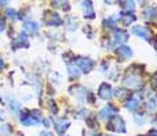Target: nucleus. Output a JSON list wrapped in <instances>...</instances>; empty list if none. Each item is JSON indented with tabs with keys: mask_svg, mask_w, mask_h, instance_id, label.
Returning a JSON list of instances; mask_svg holds the SVG:
<instances>
[{
	"mask_svg": "<svg viewBox=\"0 0 157 136\" xmlns=\"http://www.w3.org/2000/svg\"><path fill=\"white\" fill-rule=\"evenodd\" d=\"M40 120H41V116L37 110H33L30 113H25L21 116V123H22V125H26V127L36 125L37 123H40Z\"/></svg>",
	"mask_w": 157,
	"mask_h": 136,
	"instance_id": "obj_2",
	"label": "nucleus"
},
{
	"mask_svg": "<svg viewBox=\"0 0 157 136\" xmlns=\"http://www.w3.org/2000/svg\"><path fill=\"white\" fill-rule=\"evenodd\" d=\"M137 19L135 18V15H132V14H128V13H126V14H122L120 15V20H122V23L124 26H128V25H131L134 20Z\"/></svg>",
	"mask_w": 157,
	"mask_h": 136,
	"instance_id": "obj_16",
	"label": "nucleus"
},
{
	"mask_svg": "<svg viewBox=\"0 0 157 136\" xmlns=\"http://www.w3.org/2000/svg\"><path fill=\"white\" fill-rule=\"evenodd\" d=\"M52 6L55 8H63V10L67 11L68 8V0H52Z\"/></svg>",
	"mask_w": 157,
	"mask_h": 136,
	"instance_id": "obj_19",
	"label": "nucleus"
},
{
	"mask_svg": "<svg viewBox=\"0 0 157 136\" xmlns=\"http://www.w3.org/2000/svg\"><path fill=\"white\" fill-rule=\"evenodd\" d=\"M44 23L47 26H60L62 25V18L59 17L57 13H53V11H47L44 14Z\"/></svg>",
	"mask_w": 157,
	"mask_h": 136,
	"instance_id": "obj_3",
	"label": "nucleus"
},
{
	"mask_svg": "<svg viewBox=\"0 0 157 136\" xmlns=\"http://www.w3.org/2000/svg\"><path fill=\"white\" fill-rule=\"evenodd\" d=\"M147 136H157V129H150L147 132Z\"/></svg>",
	"mask_w": 157,
	"mask_h": 136,
	"instance_id": "obj_28",
	"label": "nucleus"
},
{
	"mask_svg": "<svg viewBox=\"0 0 157 136\" xmlns=\"http://www.w3.org/2000/svg\"><path fill=\"white\" fill-rule=\"evenodd\" d=\"M4 27H6V22H4V19L0 17V31H3V30H4Z\"/></svg>",
	"mask_w": 157,
	"mask_h": 136,
	"instance_id": "obj_27",
	"label": "nucleus"
},
{
	"mask_svg": "<svg viewBox=\"0 0 157 136\" xmlns=\"http://www.w3.org/2000/svg\"><path fill=\"white\" fill-rule=\"evenodd\" d=\"M117 19H119V18H116V15H112V17L104 19V26L108 27V29H113L115 25H116V20Z\"/></svg>",
	"mask_w": 157,
	"mask_h": 136,
	"instance_id": "obj_20",
	"label": "nucleus"
},
{
	"mask_svg": "<svg viewBox=\"0 0 157 136\" xmlns=\"http://www.w3.org/2000/svg\"><path fill=\"white\" fill-rule=\"evenodd\" d=\"M68 127H70V121L66 119H62V120H57V121L55 123V129L57 134H64L66 131L68 129Z\"/></svg>",
	"mask_w": 157,
	"mask_h": 136,
	"instance_id": "obj_13",
	"label": "nucleus"
},
{
	"mask_svg": "<svg viewBox=\"0 0 157 136\" xmlns=\"http://www.w3.org/2000/svg\"><path fill=\"white\" fill-rule=\"evenodd\" d=\"M116 109H115L112 105H107L105 108H102L101 110H100V113H98V117L102 120H108V119H111L112 116H115L116 114Z\"/></svg>",
	"mask_w": 157,
	"mask_h": 136,
	"instance_id": "obj_10",
	"label": "nucleus"
},
{
	"mask_svg": "<svg viewBox=\"0 0 157 136\" xmlns=\"http://www.w3.org/2000/svg\"><path fill=\"white\" fill-rule=\"evenodd\" d=\"M68 72H70V75H71L72 78H78L81 74H82L77 65H68Z\"/></svg>",
	"mask_w": 157,
	"mask_h": 136,
	"instance_id": "obj_21",
	"label": "nucleus"
},
{
	"mask_svg": "<svg viewBox=\"0 0 157 136\" xmlns=\"http://www.w3.org/2000/svg\"><path fill=\"white\" fill-rule=\"evenodd\" d=\"M44 124H45V127H51V125H49V124H51L49 120H44Z\"/></svg>",
	"mask_w": 157,
	"mask_h": 136,
	"instance_id": "obj_31",
	"label": "nucleus"
},
{
	"mask_svg": "<svg viewBox=\"0 0 157 136\" xmlns=\"http://www.w3.org/2000/svg\"><path fill=\"white\" fill-rule=\"evenodd\" d=\"M48 106H49V109H52V112H53V113H56V112H57V108L55 106V102H52V101H51Z\"/></svg>",
	"mask_w": 157,
	"mask_h": 136,
	"instance_id": "obj_26",
	"label": "nucleus"
},
{
	"mask_svg": "<svg viewBox=\"0 0 157 136\" xmlns=\"http://www.w3.org/2000/svg\"><path fill=\"white\" fill-rule=\"evenodd\" d=\"M108 129L116 132V134H123V132H126L124 120H123L120 116H116V114H115V116L111 117L109 123H108Z\"/></svg>",
	"mask_w": 157,
	"mask_h": 136,
	"instance_id": "obj_1",
	"label": "nucleus"
},
{
	"mask_svg": "<svg viewBox=\"0 0 157 136\" xmlns=\"http://www.w3.org/2000/svg\"><path fill=\"white\" fill-rule=\"evenodd\" d=\"M135 123L138 124V125H142V123H144V117H142V114H140V116H138V114H135Z\"/></svg>",
	"mask_w": 157,
	"mask_h": 136,
	"instance_id": "obj_25",
	"label": "nucleus"
},
{
	"mask_svg": "<svg viewBox=\"0 0 157 136\" xmlns=\"http://www.w3.org/2000/svg\"><path fill=\"white\" fill-rule=\"evenodd\" d=\"M132 33H134L135 35H138V37L144 38L145 41H150L152 38H150V31L146 29V27L144 26H134L132 27Z\"/></svg>",
	"mask_w": 157,
	"mask_h": 136,
	"instance_id": "obj_9",
	"label": "nucleus"
},
{
	"mask_svg": "<svg viewBox=\"0 0 157 136\" xmlns=\"http://www.w3.org/2000/svg\"><path fill=\"white\" fill-rule=\"evenodd\" d=\"M128 40V33L122 29H115L113 30V42L115 44H122V42Z\"/></svg>",
	"mask_w": 157,
	"mask_h": 136,
	"instance_id": "obj_11",
	"label": "nucleus"
},
{
	"mask_svg": "<svg viewBox=\"0 0 157 136\" xmlns=\"http://www.w3.org/2000/svg\"><path fill=\"white\" fill-rule=\"evenodd\" d=\"M98 94H100V97L102 99L109 101V99L113 97V90H112V87H111L108 83H102L100 86V90H98Z\"/></svg>",
	"mask_w": 157,
	"mask_h": 136,
	"instance_id": "obj_8",
	"label": "nucleus"
},
{
	"mask_svg": "<svg viewBox=\"0 0 157 136\" xmlns=\"http://www.w3.org/2000/svg\"><path fill=\"white\" fill-rule=\"evenodd\" d=\"M137 2H138V4H144L145 0H137Z\"/></svg>",
	"mask_w": 157,
	"mask_h": 136,
	"instance_id": "obj_33",
	"label": "nucleus"
},
{
	"mask_svg": "<svg viewBox=\"0 0 157 136\" xmlns=\"http://www.w3.org/2000/svg\"><path fill=\"white\" fill-rule=\"evenodd\" d=\"M23 31H25L26 34H36V33L38 31V25L36 22H32V20L25 22L23 23Z\"/></svg>",
	"mask_w": 157,
	"mask_h": 136,
	"instance_id": "obj_14",
	"label": "nucleus"
},
{
	"mask_svg": "<svg viewBox=\"0 0 157 136\" xmlns=\"http://www.w3.org/2000/svg\"><path fill=\"white\" fill-rule=\"evenodd\" d=\"M142 84V79L141 76H138L137 74H128L124 78V86L130 87V89H138Z\"/></svg>",
	"mask_w": 157,
	"mask_h": 136,
	"instance_id": "obj_5",
	"label": "nucleus"
},
{
	"mask_svg": "<svg viewBox=\"0 0 157 136\" xmlns=\"http://www.w3.org/2000/svg\"><path fill=\"white\" fill-rule=\"evenodd\" d=\"M81 8L83 10V14H85L86 19H93L96 17V13L93 10V3L92 0H81Z\"/></svg>",
	"mask_w": 157,
	"mask_h": 136,
	"instance_id": "obj_6",
	"label": "nucleus"
},
{
	"mask_svg": "<svg viewBox=\"0 0 157 136\" xmlns=\"http://www.w3.org/2000/svg\"><path fill=\"white\" fill-rule=\"evenodd\" d=\"M156 49H157V44H156Z\"/></svg>",
	"mask_w": 157,
	"mask_h": 136,
	"instance_id": "obj_35",
	"label": "nucleus"
},
{
	"mask_svg": "<svg viewBox=\"0 0 157 136\" xmlns=\"http://www.w3.org/2000/svg\"><path fill=\"white\" fill-rule=\"evenodd\" d=\"M75 65L79 68L81 72L87 74V72H90L93 69V67H94V61L87 59V57H79V59L75 60Z\"/></svg>",
	"mask_w": 157,
	"mask_h": 136,
	"instance_id": "obj_4",
	"label": "nucleus"
},
{
	"mask_svg": "<svg viewBox=\"0 0 157 136\" xmlns=\"http://www.w3.org/2000/svg\"><path fill=\"white\" fill-rule=\"evenodd\" d=\"M120 6L126 13H132L135 10V2L134 0H120Z\"/></svg>",
	"mask_w": 157,
	"mask_h": 136,
	"instance_id": "obj_15",
	"label": "nucleus"
},
{
	"mask_svg": "<svg viewBox=\"0 0 157 136\" xmlns=\"http://www.w3.org/2000/svg\"><path fill=\"white\" fill-rule=\"evenodd\" d=\"M3 65H4V63H3V60H2V59H0V69H2V68H3Z\"/></svg>",
	"mask_w": 157,
	"mask_h": 136,
	"instance_id": "obj_32",
	"label": "nucleus"
},
{
	"mask_svg": "<svg viewBox=\"0 0 157 136\" xmlns=\"http://www.w3.org/2000/svg\"><path fill=\"white\" fill-rule=\"evenodd\" d=\"M146 108L149 109V110H153V109L156 108V101L155 99H150L149 102H147V105H146Z\"/></svg>",
	"mask_w": 157,
	"mask_h": 136,
	"instance_id": "obj_24",
	"label": "nucleus"
},
{
	"mask_svg": "<svg viewBox=\"0 0 157 136\" xmlns=\"http://www.w3.org/2000/svg\"><path fill=\"white\" fill-rule=\"evenodd\" d=\"M115 53H116V56L119 57L120 60H127L132 56V50L130 49L128 46H126V45H120L119 48H116Z\"/></svg>",
	"mask_w": 157,
	"mask_h": 136,
	"instance_id": "obj_7",
	"label": "nucleus"
},
{
	"mask_svg": "<svg viewBox=\"0 0 157 136\" xmlns=\"http://www.w3.org/2000/svg\"><path fill=\"white\" fill-rule=\"evenodd\" d=\"M113 95H116L117 98H126L127 97V91L123 89H117L116 91H113Z\"/></svg>",
	"mask_w": 157,
	"mask_h": 136,
	"instance_id": "obj_23",
	"label": "nucleus"
},
{
	"mask_svg": "<svg viewBox=\"0 0 157 136\" xmlns=\"http://www.w3.org/2000/svg\"><path fill=\"white\" fill-rule=\"evenodd\" d=\"M15 46H23V48H28L29 46V42H28V38H26V33L25 31L19 33Z\"/></svg>",
	"mask_w": 157,
	"mask_h": 136,
	"instance_id": "obj_18",
	"label": "nucleus"
},
{
	"mask_svg": "<svg viewBox=\"0 0 157 136\" xmlns=\"http://www.w3.org/2000/svg\"><path fill=\"white\" fill-rule=\"evenodd\" d=\"M104 3H107V4H113V3H116V0H104Z\"/></svg>",
	"mask_w": 157,
	"mask_h": 136,
	"instance_id": "obj_30",
	"label": "nucleus"
},
{
	"mask_svg": "<svg viewBox=\"0 0 157 136\" xmlns=\"http://www.w3.org/2000/svg\"><path fill=\"white\" fill-rule=\"evenodd\" d=\"M43 136H51V135H48V134H43Z\"/></svg>",
	"mask_w": 157,
	"mask_h": 136,
	"instance_id": "obj_34",
	"label": "nucleus"
},
{
	"mask_svg": "<svg viewBox=\"0 0 157 136\" xmlns=\"http://www.w3.org/2000/svg\"><path fill=\"white\" fill-rule=\"evenodd\" d=\"M8 2H10V0H0V6H2V7H6V6L8 4Z\"/></svg>",
	"mask_w": 157,
	"mask_h": 136,
	"instance_id": "obj_29",
	"label": "nucleus"
},
{
	"mask_svg": "<svg viewBox=\"0 0 157 136\" xmlns=\"http://www.w3.org/2000/svg\"><path fill=\"white\" fill-rule=\"evenodd\" d=\"M124 106L128 109V110H135L138 106H140V101H138L137 98H128V99H126V102H124Z\"/></svg>",
	"mask_w": 157,
	"mask_h": 136,
	"instance_id": "obj_17",
	"label": "nucleus"
},
{
	"mask_svg": "<svg viewBox=\"0 0 157 136\" xmlns=\"http://www.w3.org/2000/svg\"><path fill=\"white\" fill-rule=\"evenodd\" d=\"M144 18L146 20H155L157 19V7L156 6H147L144 8Z\"/></svg>",
	"mask_w": 157,
	"mask_h": 136,
	"instance_id": "obj_12",
	"label": "nucleus"
},
{
	"mask_svg": "<svg viewBox=\"0 0 157 136\" xmlns=\"http://www.w3.org/2000/svg\"><path fill=\"white\" fill-rule=\"evenodd\" d=\"M6 15H7L10 19H13V20L18 19V13L14 10V8H7V11H6Z\"/></svg>",
	"mask_w": 157,
	"mask_h": 136,
	"instance_id": "obj_22",
	"label": "nucleus"
}]
</instances>
